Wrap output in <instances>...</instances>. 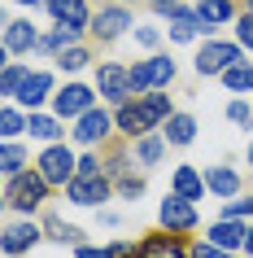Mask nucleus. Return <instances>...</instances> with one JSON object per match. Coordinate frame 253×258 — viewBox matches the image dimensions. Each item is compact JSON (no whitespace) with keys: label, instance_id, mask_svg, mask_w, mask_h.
Wrapping results in <instances>:
<instances>
[{"label":"nucleus","instance_id":"nucleus-19","mask_svg":"<svg viewBox=\"0 0 253 258\" xmlns=\"http://www.w3.org/2000/svg\"><path fill=\"white\" fill-rule=\"evenodd\" d=\"M197 14L201 22H205V35H210L214 27H231L236 22V0H197Z\"/></svg>","mask_w":253,"mask_h":258},{"label":"nucleus","instance_id":"nucleus-27","mask_svg":"<svg viewBox=\"0 0 253 258\" xmlns=\"http://www.w3.org/2000/svg\"><path fill=\"white\" fill-rule=\"evenodd\" d=\"M144 66H148V83H153V88H171L175 83V61L166 53H153Z\"/></svg>","mask_w":253,"mask_h":258},{"label":"nucleus","instance_id":"nucleus-42","mask_svg":"<svg viewBox=\"0 0 253 258\" xmlns=\"http://www.w3.org/2000/svg\"><path fill=\"white\" fill-rule=\"evenodd\" d=\"M244 254L253 258V223H249V241H244Z\"/></svg>","mask_w":253,"mask_h":258},{"label":"nucleus","instance_id":"nucleus-46","mask_svg":"<svg viewBox=\"0 0 253 258\" xmlns=\"http://www.w3.org/2000/svg\"><path fill=\"white\" fill-rule=\"evenodd\" d=\"M118 5H127V0H118Z\"/></svg>","mask_w":253,"mask_h":258},{"label":"nucleus","instance_id":"nucleus-33","mask_svg":"<svg viewBox=\"0 0 253 258\" xmlns=\"http://www.w3.org/2000/svg\"><path fill=\"white\" fill-rule=\"evenodd\" d=\"M231 31H236V40L244 44V48H253V9H244V14L231 22Z\"/></svg>","mask_w":253,"mask_h":258},{"label":"nucleus","instance_id":"nucleus-14","mask_svg":"<svg viewBox=\"0 0 253 258\" xmlns=\"http://www.w3.org/2000/svg\"><path fill=\"white\" fill-rule=\"evenodd\" d=\"M205 241H214V245H223V249H244V241H249V223L244 219H214L210 228H205Z\"/></svg>","mask_w":253,"mask_h":258},{"label":"nucleus","instance_id":"nucleus-2","mask_svg":"<svg viewBox=\"0 0 253 258\" xmlns=\"http://www.w3.org/2000/svg\"><path fill=\"white\" fill-rule=\"evenodd\" d=\"M48 188H53V184L40 175V166H27V171H18V175L5 179V206L31 215V210H40V206L48 202Z\"/></svg>","mask_w":253,"mask_h":258},{"label":"nucleus","instance_id":"nucleus-4","mask_svg":"<svg viewBox=\"0 0 253 258\" xmlns=\"http://www.w3.org/2000/svg\"><path fill=\"white\" fill-rule=\"evenodd\" d=\"M35 166H40V175L53 184V188H66L70 179L79 175V158H74V149H66L61 140H53V145H44V153L35 158Z\"/></svg>","mask_w":253,"mask_h":258},{"label":"nucleus","instance_id":"nucleus-13","mask_svg":"<svg viewBox=\"0 0 253 258\" xmlns=\"http://www.w3.org/2000/svg\"><path fill=\"white\" fill-rule=\"evenodd\" d=\"M40 44V31L31 18H9L5 22V57H18V53H35Z\"/></svg>","mask_w":253,"mask_h":258},{"label":"nucleus","instance_id":"nucleus-43","mask_svg":"<svg viewBox=\"0 0 253 258\" xmlns=\"http://www.w3.org/2000/svg\"><path fill=\"white\" fill-rule=\"evenodd\" d=\"M14 5H27V9H35V5H48V0H14Z\"/></svg>","mask_w":253,"mask_h":258},{"label":"nucleus","instance_id":"nucleus-40","mask_svg":"<svg viewBox=\"0 0 253 258\" xmlns=\"http://www.w3.org/2000/svg\"><path fill=\"white\" fill-rule=\"evenodd\" d=\"M101 171H105V166H101L96 153H83V158H79V175H101Z\"/></svg>","mask_w":253,"mask_h":258},{"label":"nucleus","instance_id":"nucleus-45","mask_svg":"<svg viewBox=\"0 0 253 258\" xmlns=\"http://www.w3.org/2000/svg\"><path fill=\"white\" fill-rule=\"evenodd\" d=\"M244 9H253V0H244Z\"/></svg>","mask_w":253,"mask_h":258},{"label":"nucleus","instance_id":"nucleus-38","mask_svg":"<svg viewBox=\"0 0 253 258\" xmlns=\"http://www.w3.org/2000/svg\"><path fill=\"white\" fill-rule=\"evenodd\" d=\"M131 88H135V96H140V92H153V83H148V66H144V61H135V66H131Z\"/></svg>","mask_w":253,"mask_h":258},{"label":"nucleus","instance_id":"nucleus-8","mask_svg":"<svg viewBox=\"0 0 253 258\" xmlns=\"http://www.w3.org/2000/svg\"><path fill=\"white\" fill-rule=\"evenodd\" d=\"M157 223L166 232H192L197 228V202H188V197H179V192H166V202L157 206Z\"/></svg>","mask_w":253,"mask_h":258},{"label":"nucleus","instance_id":"nucleus-35","mask_svg":"<svg viewBox=\"0 0 253 258\" xmlns=\"http://www.w3.org/2000/svg\"><path fill=\"white\" fill-rule=\"evenodd\" d=\"M192 258H236V254L223 249V245H214V241H197L192 245Z\"/></svg>","mask_w":253,"mask_h":258},{"label":"nucleus","instance_id":"nucleus-36","mask_svg":"<svg viewBox=\"0 0 253 258\" xmlns=\"http://www.w3.org/2000/svg\"><path fill=\"white\" fill-rule=\"evenodd\" d=\"M223 215L227 219H253V197H236V202H227Z\"/></svg>","mask_w":253,"mask_h":258},{"label":"nucleus","instance_id":"nucleus-12","mask_svg":"<svg viewBox=\"0 0 253 258\" xmlns=\"http://www.w3.org/2000/svg\"><path fill=\"white\" fill-rule=\"evenodd\" d=\"M48 96H57V79H53V70H31L27 79H22V88H18V105L22 109H40Z\"/></svg>","mask_w":253,"mask_h":258},{"label":"nucleus","instance_id":"nucleus-24","mask_svg":"<svg viewBox=\"0 0 253 258\" xmlns=\"http://www.w3.org/2000/svg\"><path fill=\"white\" fill-rule=\"evenodd\" d=\"M161 136L184 149V145H192V140H197V118H192V114H184V109H175L171 118H166V132H161Z\"/></svg>","mask_w":253,"mask_h":258},{"label":"nucleus","instance_id":"nucleus-6","mask_svg":"<svg viewBox=\"0 0 253 258\" xmlns=\"http://www.w3.org/2000/svg\"><path fill=\"white\" fill-rule=\"evenodd\" d=\"M88 31H92L101 44H114V40H122L127 31H135V18H131L127 5L114 0V5H105V9H96V14H92V27H88Z\"/></svg>","mask_w":253,"mask_h":258},{"label":"nucleus","instance_id":"nucleus-25","mask_svg":"<svg viewBox=\"0 0 253 258\" xmlns=\"http://www.w3.org/2000/svg\"><path fill=\"white\" fill-rule=\"evenodd\" d=\"M27 118H31V114H22V105H5V109H0V136H5V140L27 136Z\"/></svg>","mask_w":253,"mask_h":258},{"label":"nucleus","instance_id":"nucleus-18","mask_svg":"<svg viewBox=\"0 0 253 258\" xmlns=\"http://www.w3.org/2000/svg\"><path fill=\"white\" fill-rule=\"evenodd\" d=\"M27 136L31 140H44V145H53V140H61V132H66V118L61 114H40V109H27Z\"/></svg>","mask_w":253,"mask_h":258},{"label":"nucleus","instance_id":"nucleus-44","mask_svg":"<svg viewBox=\"0 0 253 258\" xmlns=\"http://www.w3.org/2000/svg\"><path fill=\"white\" fill-rule=\"evenodd\" d=\"M244 162H249V166H253V140H249V149H244Z\"/></svg>","mask_w":253,"mask_h":258},{"label":"nucleus","instance_id":"nucleus-9","mask_svg":"<svg viewBox=\"0 0 253 258\" xmlns=\"http://www.w3.org/2000/svg\"><path fill=\"white\" fill-rule=\"evenodd\" d=\"M96 105V88H88V83H66V88H57L53 96V114H61V118H79V114H88V109Z\"/></svg>","mask_w":253,"mask_h":258},{"label":"nucleus","instance_id":"nucleus-39","mask_svg":"<svg viewBox=\"0 0 253 258\" xmlns=\"http://www.w3.org/2000/svg\"><path fill=\"white\" fill-rule=\"evenodd\" d=\"M74 258H118V254H114V245H79Z\"/></svg>","mask_w":253,"mask_h":258},{"label":"nucleus","instance_id":"nucleus-3","mask_svg":"<svg viewBox=\"0 0 253 258\" xmlns=\"http://www.w3.org/2000/svg\"><path fill=\"white\" fill-rule=\"evenodd\" d=\"M236 61H244V44L240 40H205L197 48L192 70H197L201 79H223V70H231Z\"/></svg>","mask_w":253,"mask_h":258},{"label":"nucleus","instance_id":"nucleus-30","mask_svg":"<svg viewBox=\"0 0 253 258\" xmlns=\"http://www.w3.org/2000/svg\"><path fill=\"white\" fill-rule=\"evenodd\" d=\"M27 75H31V66H22V61H5V75H0V96H9V101H14Z\"/></svg>","mask_w":253,"mask_h":258},{"label":"nucleus","instance_id":"nucleus-15","mask_svg":"<svg viewBox=\"0 0 253 258\" xmlns=\"http://www.w3.org/2000/svg\"><path fill=\"white\" fill-rule=\"evenodd\" d=\"M166 18H171V27H166V31H171L175 44H192V40H201V35H205L201 14H197V9H188V5H175Z\"/></svg>","mask_w":253,"mask_h":258},{"label":"nucleus","instance_id":"nucleus-20","mask_svg":"<svg viewBox=\"0 0 253 258\" xmlns=\"http://www.w3.org/2000/svg\"><path fill=\"white\" fill-rule=\"evenodd\" d=\"M171 188L179 192V197H188V202H201L205 197V175H201L197 166H175V175H171Z\"/></svg>","mask_w":253,"mask_h":258},{"label":"nucleus","instance_id":"nucleus-41","mask_svg":"<svg viewBox=\"0 0 253 258\" xmlns=\"http://www.w3.org/2000/svg\"><path fill=\"white\" fill-rule=\"evenodd\" d=\"M148 5H153L157 14H171V9H175V5H179V0H148Z\"/></svg>","mask_w":253,"mask_h":258},{"label":"nucleus","instance_id":"nucleus-7","mask_svg":"<svg viewBox=\"0 0 253 258\" xmlns=\"http://www.w3.org/2000/svg\"><path fill=\"white\" fill-rule=\"evenodd\" d=\"M114 127H118V122H114V114H105V109H88V114H79V118H74V132H70V136L79 140L83 149H92V145H105L109 136H114Z\"/></svg>","mask_w":253,"mask_h":258},{"label":"nucleus","instance_id":"nucleus-37","mask_svg":"<svg viewBox=\"0 0 253 258\" xmlns=\"http://www.w3.org/2000/svg\"><path fill=\"white\" fill-rule=\"evenodd\" d=\"M114 188H118V197H140V192H144V179L140 175H122V179H114Z\"/></svg>","mask_w":253,"mask_h":258},{"label":"nucleus","instance_id":"nucleus-22","mask_svg":"<svg viewBox=\"0 0 253 258\" xmlns=\"http://www.w3.org/2000/svg\"><path fill=\"white\" fill-rule=\"evenodd\" d=\"M205 184H210L214 197H240V171L236 166H210Z\"/></svg>","mask_w":253,"mask_h":258},{"label":"nucleus","instance_id":"nucleus-23","mask_svg":"<svg viewBox=\"0 0 253 258\" xmlns=\"http://www.w3.org/2000/svg\"><path fill=\"white\" fill-rule=\"evenodd\" d=\"M166 145H171L166 136H157V132H148V136L131 140V158H135L140 166H157V162H161V153H166Z\"/></svg>","mask_w":253,"mask_h":258},{"label":"nucleus","instance_id":"nucleus-11","mask_svg":"<svg viewBox=\"0 0 253 258\" xmlns=\"http://www.w3.org/2000/svg\"><path fill=\"white\" fill-rule=\"evenodd\" d=\"M109 192H114V179L101 171V175H74L66 184V197L74 206H101V202H109Z\"/></svg>","mask_w":253,"mask_h":258},{"label":"nucleus","instance_id":"nucleus-10","mask_svg":"<svg viewBox=\"0 0 253 258\" xmlns=\"http://www.w3.org/2000/svg\"><path fill=\"white\" fill-rule=\"evenodd\" d=\"M135 258H192V245H184V232H153L135 245Z\"/></svg>","mask_w":253,"mask_h":258},{"label":"nucleus","instance_id":"nucleus-16","mask_svg":"<svg viewBox=\"0 0 253 258\" xmlns=\"http://www.w3.org/2000/svg\"><path fill=\"white\" fill-rule=\"evenodd\" d=\"M40 241H44V228H40V223H31V219H22V223H9V228H5V254H9V258L35 249Z\"/></svg>","mask_w":253,"mask_h":258},{"label":"nucleus","instance_id":"nucleus-1","mask_svg":"<svg viewBox=\"0 0 253 258\" xmlns=\"http://www.w3.org/2000/svg\"><path fill=\"white\" fill-rule=\"evenodd\" d=\"M175 114V105H171V96H166V88H153V92H140V96H131V101H122L118 109H114V122H118V132L127 140H140V136H148L157 122H166Z\"/></svg>","mask_w":253,"mask_h":258},{"label":"nucleus","instance_id":"nucleus-29","mask_svg":"<svg viewBox=\"0 0 253 258\" xmlns=\"http://www.w3.org/2000/svg\"><path fill=\"white\" fill-rule=\"evenodd\" d=\"M0 171H5V179L18 175V171H27V149H22L18 140H5V149H0Z\"/></svg>","mask_w":253,"mask_h":258},{"label":"nucleus","instance_id":"nucleus-26","mask_svg":"<svg viewBox=\"0 0 253 258\" xmlns=\"http://www.w3.org/2000/svg\"><path fill=\"white\" fill-rule=\"evenodd\" d=\"M44 236H48V241H57V245H79L83 232L74 228V223H66V219L48 215V219H44Z\"/></svg>","mask_w":253,"mask_h":258},{"label":"nucleus","instance_id":"nucleus-28","mask_svg":"<svg viewBox=\"0 0 253 258\" xmlns=\"http://www.w3.org/2000/svg\"><path fill=\"white\" fill-rule=\"evenodd\" d=\"M227 92H253V61H236L231 70H223Z\"/></svg>","mask_w":253,"mask_h":258},{"label":"nucleus","instance_id":"nucleus-21","mask_svg":"<svg viewBox=\"0 0 253 258\" xmlns=\"http://www.w3.org/2000/svg\"><path fill=\"white\" fill-rule=\"evenodd\" d=\"M44 9L53 14V22H74V27H92L88 0H48Z\"/></svg>","mask_w":253,"mask_h":258},{"label":"nucleus","instance_id":"nucleus-17","mask_svg":"<svg viewBox=\"0 0 253 258\" xmlns=\"http://www.w3.org/2000/svg\"><path fill=\"white\" fill-rule=\"evenodd\" d=\"M83 31L88 27H74V22H57L48 35H40V44H35V53H44V57H57L61 48H70V44H79L83 40Z\"/></svg>","mask_w":253,"mask_h":258},{"label":"nucleus","instance_id":"nucleus-32","mask_svg":"<svg viewBox=\"0 0 253 258\" xmlns=\"http://www.w3.org/2000/svg\"><path fill=\"white\" fill-rule=\"evenodd\" d=\"M227 118L236 122L240 132H249V127H253V105H244V101H227Z\"/></svg>","mask_w":253,"mask_h":258},{"label":"nucleus","instance_id":"nucleus-34","mask_svg":"<svg viewBox=\"0 0 253 258\" xmlns=\"http://www.w3.org/2000/svg\"><path fill=\"white\" fill-rule=\"evenodd\" d=\"M131 35H135V44H140V48H157V44H161V31H157V27H144V22H135Z\"/></svg>","mask_w":253,"mask_h":258},{"label":"nucleus","instance_id":"nucleus-5","mask_svg":"<svg viewBox=\"0 0 253 258\" xmlns=\"http://www.w3.org/2000/svg\"><path fill=\"white\" fill-rule=\"evenodd\" d=\"M96 92H101V101H109V105L131 101L135 96L131 66H122V61H96Z\"/></svg>","mask_w":253,"mask_h":258},{"label":"nucleus","instance_id":"nucleus-31","mask_svg":"<svg viewBox=\"0 0 253 258\" xmlns=\"http://www.w3.org/2000/svg\"><path fill=\"white\" fill-rule=\"evenodd\" d=\"M53 61H57L61 70H66V75H79V70L88 66V61H92V53H88L83 44H70V48H61V53H57Z\"/></svg>","mask_w":253,"mask_h":258}]
</instances>
